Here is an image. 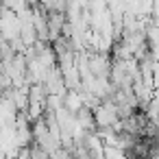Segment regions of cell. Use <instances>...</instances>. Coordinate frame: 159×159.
Wrapping results in <instances>:
<instances>
[{
	"mask_svg": "<svg viewBox=\"0 0 159 159\" xmlns=\"http://www.w3.org/2000/svg\"><path fill=\"white\" fill-rule=\"evenodd\" d=\"M113 68V59L107 52H94L89 50V72L96 79H109Z\"/></svg>",
	"mask_w": 159,
	"mask_h": 159,
	"instance_id": "1",
	"label": "cell"
},
{
	"mask_svg": "<svg viewBox=\"0 0 159 159\" xmlns=\"http://www.w3.org/2000/svg\"><path fill=\"white\" fill-rule=\"evenodd\" d=\"M44 85H46V89H48L50 96H66V94H68L66 79H63V72H61L59 66H57L55 70H50V74H48V79H46Z\"/></svg>",
	"mask_w": 159,
	"mask_h": 159,
	"instance_id": "2",
	"label": "cell"
},
{
	"mask_svg": "<svg viewBox=\"0 0 159 159\" xmlns=\"http://www.w3.org/2000/svg\"><path fill=\"white\" fill-rule=\"evenodd\" d=\"M57 122H59V129H61V137L63 135H74V131L79 129V122H76V113H72L70 109H59L57 111Z\"/></svg>",
	"mask_w": 159,
	"mask_h": 159,
	"instance_id": "3",
	"label": "cell"
},
{
	"mask_svg": "<svg viewBox=\"0 0 159 159\" xmlns=\"http://www.w3.org/2000/svg\"><path fill=\"white\" fill-rule=\"evenodd\" d=\"M61 72H63V79H66V87H68V92H85L79 68H70V70H61Z\"/></svg>",
	"mask_w": 159,
	"mask_h": 159,
	"instance_id": "4",
	"label": "cell"
},
{
	"mask_svg": "<svg viewBox=\"0 0 159 159\" xmlns=\"http://www.w3.org/2000/svg\"><path fill=\"white\" fill-rule=\"evenodd\" d=\"M85 107L83 102V92H68L66 94V109H70L72 113H79Z\"/></svg>",
	"mask_w": 159,
	"mask_h": 159,
	"instance_id": "5",
	"label": "cell"
},
{
	"mask_svg": "<svg viewBox=\"0 0 159 159\" xmlns=\"http://www.w3.org/2000/svg\"><path fill=\"white\" fill-rule=\"evenodd\" d=\"M146 39L150 48H159V26L152 22V18L146 20Z\"/></svg>",
	"mask_w": 159,
	"mask_h": 159,
	"instance_id": "6",
	"label": "cell"
},
{
	"mask_svg": "<svg viewBox=\"0 0 159 159\" xmlns=\"http://www.w3.org/2000/svg\"><path fill=\"white\" fill-rule=\"evenodd\" d=\"M105 159H129V155L122 148H116V146H107L105 144Z\"/></svg>",
	"mask_w": 159,
	"mask_h": 159,
	"instance_id": "7",
	"label": "cell"
},
{
	"mask_svg": "<svg viewBox=\"0 0 159 159\" xmlns=\"http://www.w3.org/2000/svg\"><path fill=\"white\" fill-rule=\"evenodd\" d=\"M133 159H152V157H133Z\"/></svg>",
	"mask_w": 159,
	"mask_h": 159,
	"instance_id": "8",
	"label": "cell"
}]
</instances>
